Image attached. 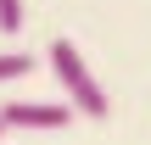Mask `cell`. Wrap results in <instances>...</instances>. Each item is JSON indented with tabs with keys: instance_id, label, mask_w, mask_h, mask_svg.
I'll list each match as a JSON object with an SVG mask.
<instances>
[{
	"instance_id": "1",
	"label": "cell",
	"mask_w": 151,
	"mask_h": 145,
	"mask_svg": "<svg viewBox=\"0 0 151 145\" xmlns=\"http://www.w3.org/2000/svg\"><path fill=\"white\" fill-rule=\"evenodd\" d=\"M50 78L62 84V101L73 106V117H101L106 123V89H101V78L90 73L84 50L73 39H50Z\"/></svg>"
},
{
	"instance_id": "2",
	"label": "cell",
	"mask_w": 151,
	"mask_h": 145,
	"mask_svg": "<svg viewBox=\"0 0 151 145\" xmlns=\"http://www.w3.org/2000/svg\"><path fill=\"white\" fill-rule=\"evenodd\" d=\"M67 123H73L67 101H6L0 106V129H17V134H56Z\"/></svg>"
},
{
	"instance_id": "3",
	"label": "cell",
	"mask_w": 151,
	"mask_h": 145,
	"mask_svg": "<svg viewBox=\"0 0 151 145\" xmlns=\"http://www.w3.org/2000/svg\"><path fill=\"white\" fill-rule=\"evenodd\" d=\"M28 73H34V56H22V50H6V56H0V84L28 78Z\"/></svg>"
},
{
	"instance_id": "4",
	"label": "cell",
	"mask_w": 151,
	"mask_h": 145,
	"mask_svg": "<svg viewBox=\"0 0 151 145\" xmlns=\"http://www.w3.org/2000/svg\"><path fill=\"white\" fill-rule=\"evenodd\" d=\"M0 28H6V34L22 28V0H0Z\"/></svg>"
},
{
	"instance_id": "5",
	"label": "cell",
	"mask_w": 151,
	"mask_h": 145,
	"mask_svg": "<svg viewBox=\"0 0 151 145\" xmlns=\"http://www.w3.org/2000/svg\"><path fill=\"white\" fill-rule=\"evenodd\" d=\"M0 134H6V129H0Z\"/></svg>"
}]
</instances>
